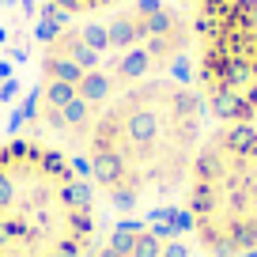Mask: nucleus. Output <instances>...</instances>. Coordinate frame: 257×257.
<instances>
[{
	"label": "nucleus",
	"mask_w": 257,
	"mask_h": 257,
	"mask_svg": "<svg viewBox=\"0 0 257 257\" xmlns=\"http://www.w3.org/2000/svg\"><path fill=\"white\" fill-rule=\"evenodd\" d=\"M57 8L72 12V16H91V12H102L110 8V4H117V0H53Z\"/></svg>",
	"instance_id": "39448f33"
},
{
	"label": "nucleus",
	"mask_w": 257,
	"mask_h": 257,
	"mask_svg": "<svg viewBox=\"0 0 257 257\" xmlns=\"http://www.w3.org/2000/svg\"><path fill=\"white\" fill-rule=\"evenodd\" d=\"M193 83L140 76L121 87L87 128V182L117 208H155L182 197L193 155L208 133Z\"/></svg>",
	"instance_id": "f257e3e1"
},
{
	"label": "nucleus",
	"mask_w": 257,
	"mask_h": 257,
	"mask_svg": "<svg viewBox=\"0 0 257 257\" xmlns=\"http://www.w3.org/2000/svg\"><path fill=\"white\" fill-rule=\"evenodd\" d=\"M193 91L212 125L257 121V0L197 4Z\"/></svg>",
	"instance_id": "20e7f679"
},
{
	"label": "nucleus",
	"mask_w": 257,
	"mask_h": 257,
	"mask_svg": "<svg viewBox=\"0 0 257 257\" xmlns=\"http://www.w3.org/2000/svg\"><path fill=\"white\" fill-rule=\"evenodd\" d=\"M178 201L201 257H257V121L208 125Z\"/></svg>",
	"instance_id": "7ed1b4c3"
},
{
	"label": "nucleus",
	"mask_w": 257,
	"mask_h": 257,
	"mask_svg": "<svg viewBox=\"0 0 257 257\" xmlns=\"http://www.w3.org/2000/svg\"><path fill=\"white\" fill-rule=\"evenodd\" d=\"M193 4H208V0H193Z\"/></svg>",
	"instance_id": "423d86ee"
},
{
	"label": "nucleus",
	"mask_w": 257,
	"mask_h": 257,
	"mask_svg": "<svg viewBox=\"0 0 257 257\" xmlns=\"http://www.w3.org/2000/svg\"><path fill=\"white\" fill-rule=\"evenodd\" d=\"M91 242L87 174L38 140L0 144V257H87Z\"/></svg>",
	"instance_id": "f03ea898"
}]
</instances>
